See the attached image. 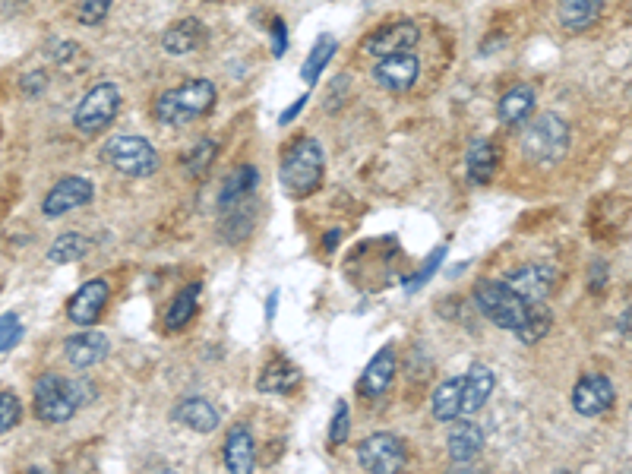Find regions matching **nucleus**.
<instances>
[{"mask_svg": "<svg viewBox=\"0 0 632 474\" xmlns=\"http://www.w3.org/2000/svg\"><path fill=\"white\" fill-rule=\"evenodd\" d=\"M620 329H623L626 335H632V307L620 316Z\"/></svg>", "mask_w": 632, "mask_h": 474, "instance_id": "nucleus-42", "label": "nucleus"}, {"mask_svg": "<svg viewBox=\"0 0 632 474\" xmlns=\"http://www.w3.org/2000/svg\"><path fill=\"white\" fill-rule=\"evenodd\" d=\"M253 187H256V168H253V165L237 168V171L228 177V181H225V187H222L219 206H222V209H231L234 203H244V200H250Z\"/></svg>", "mask_w": 632, "mask_h": 474, "instance_id": "nucleus-27", "label": "nucleus"}, {"mask_svg": "<svg viewBox=\"0 0 632 474\" xmlns=\"http://www.w3.org/2000/svg\"><path fill=\"white\" fill-rule=\"evenodd\" d=\"M111 10V0H79L76 4V19L83 26H98Z\"/></svg>", "mask_w": 632, "mask_h": 474, "instance_id": "nucleus-34", "label": "nucleus"}, {"mask_svg": "<svg viewBox=\"0 0 632 474\" xmlns=\"http://www.w3.org/2000/svg\"><path fill=\"white\" fill-rule=\"evenodd\" d=\"M23 89H26V95H38L45 89V76L42 73H29L26 79H23Z\"/></svg>", "mask_w": 632, "mask_h": 474, "instance_id": "nucleus-40", "label": "nucleus"}, {"mask_svg": "<svg viewBox=\"0 0 632 474\" xmlns=\"http://www.w3.org/2000/svg\"><path fill=\"white\" fill-rule=\"evenodd\" d=\"M19 339H23V323H19V316L4 313L0 316V354L10 351Z\"/></svg>", "mask_w": 632, "mask_h": 474, "instance_id": "nucleus-35", "label": "nucleus"}, {"mask_svg": "<svg viewBox=\"0 0 632 474\" xmlns=\"http://www.w3.org/2000/svg\"><path fill=\"white\" fill-rule=\"evenodd\" d=\"M550 323H553V316L544 304H528V313H525V320L522 326L516 329V339L522 345H538L544 335L550 332Z\"/></svg>", "mask_w": 632, "mask_h": 474, "instance_id": "nucleus-28", "label": "nucleus"}, {"mask_svg": "<svg viewBox=\"0 0 632 474\" xmlns=\"http://www.w3.org/2000/svg\"><path fill=\"white\" fill-rule=\"evenodd\" d=\"M430 411H433V421H440V424H449L459 418L462 414V377H449L433 389Z\"/></svg>", "mask_w": 632, "mask_h": 474, "instance_id": "nucleus-21", "label": "nucleus"}, {"mask_svg": "<svg viewBox=\"0 0 632 474\" xmlns=\"http://www.w3.org/2000/svg\"><path fill=\"white\" fill-rule=\"evenodd\" d=\"M89 253V237L86 234H61L57 241L51 244L48 250V260L51 263H76V260H83V256Z\"/></svg>", "mask_w": 632, "mask_h": 474, "instance_id": "nucleus-30", "label": "nucleus"}, {"mask_svg": "<svg viewBox=\"0 0 632 474\" xmlns=\"http://www.w3.org/2000/svg\"><path fill=\"white\" fill-rule=\"evenodd\" d=\"M332 54H335V38H332V35H320V38H316V45L310 48L307 61H304V67H301L304 83L313 86L316 79H320V73H323L326 64L332 61Z\"/></svg>", "mask_w": 632, "mask_h": 474, "instance_id": "nucleus-31", "label": "nucleus"}, {"mask_svg": "<svg viewBox=\"0 0 632 474\" xmlns=\"http://www.w3.org/2000/svg\"><path fill=\"white\" fill-rule=\"evenodd\" d=\"M304 105H307V95H301V98H298V102H294L291 108H285V111H282V117H279V124H282V127H288V124L294 121V117H298V114L304 111Z\"/></svg>", "mask_w": 632, "mask_h": 474, "instance_id": "nucleus-39", "label": "nucleus"}, {"mask_svg": "<svg viewBox=\"0 0 632 474\" xmlns=\"http://www.w3.org/2000/svg\"><path fill=\"white\" fill-rule=\"evenodd\" d=\"M117 111H121V89H117L114 83H98L83 95V102L76 105L73 127L86 136H95V133L111 127Z\"/></svg>", "mask_w": 632, "mask_h": 474, "instance_id": "nucleus-7", "label": "nucleus"}, {"mask_svg": "<svg viewBox=\"0 0 632 474\" xmlns=\"http://www.w3.org/2000/svg\"><path fill=\"white\" fill-rule=\"evenodd\" d=\"M86 386L83 383H73L61 373H45V377H38L35 383V414L38 421L45 424H64L70 421L76 408L86 402Z\"/></svg>", "mask_w": 632, "mask_h": 474, "instance_id": "nucleus-4", "label": "nucleus"}, {"mask_svg": "<svg viewBox=\"0 0 632 474\" xmlns=\"http://www.w3.org/2000/svg\"><path fill=\"white\" fill-rule=\"evenodd\" d=\"M298 380H301L298 367H294L291 361H285V358H275V361H269L263 367L260 380H256V389L266 392V395H282L291 386H298Z\"/></svg>", "mask_w": 632, "mask_h": 474, "instance_id": "nucleus-24", "label": "nucleus"}, {"mask_svg": "<svg viewBox=\"0 0 632 474\" xmlns=\"http://www.w3.org/2000/svg\"><path fill=\"white\" fill-rule=\"evenodd\" d=\"M323 168H326V152H323L320 140L304 136V140H298L285 152L279 177H282L288 196L304 200V196H310L323 184Z\"/></svg>", "mask_w": 632, "mask_h": 474, "instance_id": "nucleus-2", "label": "nucleus"}, {"mask_svg": "<svg viewBox=\"0 0 632 474\" xmlns=\"http://www.w3.org/2000/svg\"><path fill=\"white\" fill-rule=\"evenodd\" d=\"M604 10V0H560L557 16H560V26L569 32H582L588 29Z\"/></svg>", "mask_w": 632, "mask_h": 474, "instance_id": "nucleus-23", "label": "nucleus"}, {"mask_svg": "<svg viewBox=\"0 0 632 474\" xmlns=\"http://www.w3.org/2000/svg\"><path fill=\"white\" fill-rule=\"evenodd\" d=\"M474 304H478V310L493 326H500L506 332H516L528 313V304L512 291L509 282H493V279H481L474 285Z\"/></svg>", "mask_w": 632, "mask_h": 474, "instance_id": "nucleus-5", "label": "nucleus"}, {"mask_svg": "<svg viewBox=\"0 0 632 474\" xmlns=\"http://www.w3.org/2000/svg\"><path fill=\"white\" fill-rule=\"evenodd\" d=\"M108 335L105 332H95L92 326L86 332H76L70 335V339L64 342V354H67V361L70 367L76 370H89L95 364H102L108 358Z\"/></svg>", "mask_w": 632, "mask_h": 474, "instance_id": "nucleus-14", "label": "nucleus"}, {"mask_svg": "<svg viewBox=\"0 0 632 474\" xmlns=\"http://www.w3.org/2000/svg\"><path fill=\"white\" fill-rule=\"evenodd\" d=\"M256 462V443H253V433L247 427H231L228 430V440H225V465L234 474H250Z\"/></svg>", "mask_w": 632, "mask_h": 474, "instance_id": "nucleus-19", "label": "nucleus"}, {"mask_svg": "<svg viewBox=\"0 0 632 474\" xmlns=\"http://www.w3.org/2000/svg\"><path fill=\"white\" fill-rule=\"evenodd\" d=\"M449 459L456 462V465H468L481 456V446H484V433L481 427L474 424V421H459L456 427H452L449 433Z\"/></svg>", "mask_w": 632, "mask_h": 474, "instance_id": "nucleus-18", "label": "nucleus"}, {"mask_svg": "<svg viewBox=\"0 0 632 474\" xmlns=\"http://www.w3.org/2000/svg\"><path fill=\"white\" fill-rule=\"evenodd\" d=\"M418 38H421V32H418V26L411 23V19H395V23L377 29V32L367 38L364 51L380 61V57H389V54H405V51H411L414 45H418Z\"/></svg>", "mask_w": 632, "mask_h": 474, "instance_id": "nucleus-10", "label": "nucleus"}, {"mask_svg": "<svg viewBox=\"0 0 632 474\" xmlns=\"http://www.w3.org/2000/svg\"><path fill=\"white\" fill-rule=\"evenodd\" d=\"M493 386H497V377L493 370L481 361H474L468 367V373L462 377V414H474L487 405V399L493 395Z\"/></svg>", "mask_w": 632, "mask_h": 474, "instance_id": "nucleus-16", "label": "nucleus"}, {"mask_svg": "<svg viewBox=\"0 0 632 474\" xmlns=\"http://www.w3.org/2000/svg\"><path fill=\"white\" fill-rule=\"evenodd\" d=\"M614 399H617L614 383L601 377V373H588V377H582L576 389H572V408L585 414V418H598V414L610 411L614 408Z\"/></svg>", "mask_w": 632, "mask_h": 474, "instance_id": "nucleus-11", "label": "nucleus"}, {"mask_svg": "<svg viewBox=\"0 0 632 474\" xmlns=\"http://www.w3.org/2000/svg\"><path fill=\"white\" fill-rule=\"evenodd\" d=\"M92 193H95L92 181L70 174V177H64V181H57V184L48 190L45 203H42V212L48 215V219H61V215H67V212H73V209H79V206L92 203Z\"/></svg>", "mask_w": 632, "mask_h": 474, "instance_id": "nucleus-9", "label": "nucleus"}, {"mask_svg": "<svg viewBox=\"0 0 632 474\" xmlns=\"http://www.w3.org/2000/svg\"><path fill=\"white\" fill-rule=\"evenodd\" d=\"M348 427H351V421H348V405L339 402V405H335V414H332L329 443H332V446H342V443L348 440Z\"/></svg>", "mask_w": 632, "mask_h": 474, "instance_id": "nucleus-36", "label": "nucleus"}, {"mask_svg": "<svg viewBox=\"0 0 632 474\" xmlns=\"http://www.w3.org/2000/svg\"><path fill=\"white\" fill-rule=\"evenodd\" d=\"M285 45H288L285 23H282V19H275V23H272V54H275V57H282V54H285Z\"/></svg>", "mask_w": 632, "mask_h": 474, "instance_id": "nucleus-38", "label": "nucleus"}, {"mask_svg": "<svg viewBox=\"0 0 632 474\" xmlns=\"http://www.w3.org/2000/svg\"><path fill=\"white\" fill-rule=\"evenodd\" d=\"M506 282L512 285V291H516L525 304H544V298L553 291V282H557V272H553L550 266L531 263V266H522V269L512 272Z\"/></svg>", "mask_w": 632, "mask_h": 474, "instance_id": "nucleus-15", "label": "nucleus"}, {"mask_svg": "<svg viewBox=\"0 0 632 474\" xmlns=\"http://www.w3.org/2000/svg\"><path fill=\"white\" fill-rule=\"evenodd\" d=\"M373 76H377V83L389 92H408L421 76V61L418 54L411 51L389 54V57H380V64L373 67Z\"/></svg>", "mask_w": 632, "mask_h": 474, "instance_id": "nucleus-12", "label": "nucleus"}, {"mask_svg": "<svg viewBox=\"0 0 632 474\" xmlns=\"http://www.w3.org/2000/svg\"><path fill=\"white\" fill-rule=\"evenodd\" d=\"M358 465L373 474H392L405 468V446L395 433H373L358 446Z\"/></svg>", "mask_w": 632, "mask_h": 474, "instance_id": "nucleus-8", "label": "nucleus"}, {"mask_svg": "<svg viewBox=\"0 0 632 474\" xmlns=\"http://www.w3.org/2000/svg\"><path fill=\"white\" fill-rule=\"evenodd\" d=\"M196 301H200V285L184 288V291L177 294V298L171 301V307H168V313H165V326H168L171 332L184 329V326L193 320V313H196Z\"/></svg>", "mask_w": 632, "mask_h": 474, "instance_id": "nucleus-29", "label": "nucleus"}, {"mask_svg": "<svg viewBox=\"0 0 632 474\" xmlns=\"http://www.w3.org/2000/svg\"><path fill=\"white\" fill-rule=\"evenodd\" d=\"M108 282L105 279H92L86 282L83 288H79L70 304H67V316H70V323L76 326H95L98 323V316H102L105 304H108Z\"/></svg>", "mask_w": 632, "mask_h": 474, "instance_id": "nucleus-13", "label": "nucleus"}, {"mask_svg": "<svg viewBox=\"0 0 632 474\" xmlns=\"http://www.w3.org/2000/svg\"><path fill=\"white\" fill-rule=\"evenodd\" d=\"M23 418V405H19V395L13 389L0 392V433H7Z\"/></svg>", "mask_w": 632, "mask_h": 474, "instance_id": "nucleus-33", "label": "nucleus"}, {"mask_svg": "<svg viewBox=\"0 0 632 474\" xmlns=\"http://www.w3.org/2000/svg\"><path fill=\"white\" fill-rule=\"evenodd\" d=\"M465 171H468L471 184H478V187L490 184L493 171H497V149H493L487 140H474L465 155Z\"/></svg>", "mask_w": 632, "mask_h": 474, "instance_id": "nucleus-22", "label": "nucleus"}, {"mask_svg": "<svg viewBox=\"0 0 632 474\" xmlns=\"http://www.w3.org/2000/svg\"><path fill=\"white\" fill-rule=\"evenodd\" d=\"M443 256H446V247H440V250H433V253L427 256V263L421 266V272H418V275H414V279H408V282H405V291H414V288H421V285H424V282L430 279V275H433V272H437V266L443 263Z\"/></svg>", "mask_w": 632, "mask_h": 474, "instance_id": "nucleus-37", "label": "nucleus"}, {"mask_svg": "<svg viewBox=\"0 0 632 474\" xmlns=\"http://www.w3.org/2000/svg\"><path fill=\"white\" fill-rule=\"evenodd\" d=\"M395 377V351L392 348H380L377 354L370 358L364 377H361V392L367 395V399H380V395L389 389Z\"/></svg>", "mask_w": 632, "mask_h": 474, "instance_id": "nucleus-20", "label": "nucleus"}, {"mask_svg": "<svg viewBox=\"0 0 632 474\" xmlns=\"http://www.w3.org/2000/svg\"><path fill=\"white\" fill-rule=\"evenodd\" d=\"M339 237H342V231H339V228H335V231H329V234L323 237V247H326V250L332 253L335 247H339Z\"/></svg>", "mask_w": 632, "mask_h": 474, "instance_id": "nucleus-41", "label": "nucleus"}, {"mask_svg": "<svg viewBox=\"0 0 632 474\" xmlns=\"http://www.w3.org/2000/svg\"><path fill=\"white\" fill-rule=\"evenodd\" d=\"M215 152H219V146H215L212 140H200V143H196L193 152L184 158L187 174H203V171L215 162Z\"/></svg>", "mask_w": 632, "mask_h": 474, "instance_id": "nucleus-32", "label": "nucleus"}, {"mask_svg": "<svg viewBox=\"0 0 632 474\" xmlns=\"http://www.w3.org/2000/svg\"><path fill=\"white\" fill-rule=\"evenodd\" d=\"M102 158H105V165H111L114 171H121L127 177H149L158 168L155 146L146 140V136H133V133L111 136V140L102 146Z\"/></svg>", "mask_w": 632, "mask_h": 474, "instance_id": "nucleus-6", "label": "nucleus"}, {"mask_svg": "<svg viewBox=\"0 0 632 474\" xmlns=\"http://www.w3.org/2000/svg\"><path fill=\"white\" fill-rule=\"evenodd\" d=\"M569 124L563 121L560 114H541L535 121H528L525 133H522V152L528 162H535L541 168L560 165L566 152H569Z\"/></svg>", "mask_w": 632, "mask_h": 474, "instance_id": "nucleus-3", "label": "nucleus"}, {"mask_svg": "<svg viewBox=\"0 0 632 474\" xmlns=\"http://www.w3.org/2000/svg\"><path fill=\"white\" fill-rule=\"evenodd\" d=\"M206 42V29L196 23V19H181V23H174L165 38H162V45L168 54H190L196 51Z\"/></svg>", "mask_w": 632, "mask_h": 474, "instance_id": "nucleus-25", "label": "nucleus"}, {"mask_svg": "<svg viewBox=\"0 0 632 474\" xmlns=\"http://www.w3.org/2000/svg\"><path fill=\"white\" fill-rule=\"evenodd\" d=\"M275 307H279V294H272V298H269V320H272V316H275Z\"/></svg>", "mask_w": 632, "mask_h": 474, "instance_id": "nucleus-43", "label": "nucleus"}, {"mask_svg": "<svg viewBox=\"0 0 632 474\" xmlns=\"http://www.w3.org/2000/svg\"><path fill=\"white\" fill-rule=\"evenodd\" d=\"M171 418L177 424L196 430V433H212L215 427L222 424L219 408H215L212 402H206V399H200V395H193V399H184L181 405L171 411Z\"/></svg>", "mask_w": 632, "mask_h": 474, "instance_id": "nucleus-17", "label": "nucleus"}, {"mask_svg": "<svg viewBox=\"0 0 632 474\" xmlns=\"http://www.w3.org/2000/svg\"><path fill=\"white\" fill-rule=\"evenodd\" d=\"M500 121L503 124H522L528 121V114L535 111V89L531 86H512L503 98H500Z\"/></svg>", "mask_w": 632, "mask_h": 474, "instance_id": "nucleus-26", "label": "nucleus"}, {"mask_svg": "<svg viewBox=\"0 0 632 474\" xmlns=\"http://www.w3.org/2000/svg\"><path fill=\"white\" fill-rule=\"evenodd\" d=\"M215 108V83L209 79H190V83L168 89L155 98V121L171 124V127H184L196 117H203Z\"/></svg>", "mask_w": 632, "mask_h": 474, "instance_id": "nucleus-1", "label": "nucleus"}]
</instances>
